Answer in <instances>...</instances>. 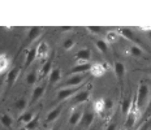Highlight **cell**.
<instances>
[{"label":"cell","mask_w":151,"mask_h":130,"mask_svg":"<svg viewBox=\"0 0 151 130\" xmlns=\"http://www.w3.org/2000/svg\"><path fill=\"white\" fill-rule=\"evenodd\" d=\"M26 107H27V100L25 98H20L18 100L14 101V108L17 111H20V112H24L26 109Z\"/></svg>","instance_id":"28"},{"label":"cell","mask_w":151,"mask_h":130,"mask_svg":"<svg viewBox=\"0 0 151 130\" xmlns=\"http://www.w3.org/2000/svg\"><path fill=\"white\" fill-rule=\"evenodd\" d=\"M74 57L77 59L81 64H82V62H89V60L91 59V51L87 48V47L86 48H81V50L77 51Z\"/></svg>","instance_id":"16"},{"label":"cell","mask_w":151,"mask_h":130,"mask_svg":"<svg viewBox=\"0 0 151 130\" xmlns=\"http://www.w3.org/2000/svg\"><path fill=\"white\" fill-rule=\"evenodd\" d=\"M133 101H134V99H133L132 96H128V98H125V99L122 100V103H121V113H122V115H124L125 117H127L129 111H130Z\"/></svg>","instance_id":"21"},{"label":"cell","mask_w":151,"mask_h":130,"mask_svg":"<svg viewBox=\"0 0 151 130\" xmlns=\"http://www.w3.org/2000/svg\"><path fill=\"white\" fill-rule=\"evenodd\" d=\"M42 27L40 26H33L30 27L29 33H27V37H26V44H30L33 43L34 40H37L38 38L42 35Z\"/></svg>","instance_id":"15"},{"label":"cell","mask_w":151,"mask_h":130,"mask_svg":"<svg viewBox=\"0 0 151 130\" xmlns=\"http://www.w3.org/2000/svg\"><path fill=\"white\" fill-rule=\"evenodd\" d=\"M20 73H21V69L20 68H13L12 70L8 72L7 74V80H5V82H7V87L11 88L13 87V85L16 83V81L18 80V77H20Z\"/></svg>","instance_id":"11"},{"label":"cell","mask_w":151,"mask_h":130,"mask_svg":"<svg viewBox=\"0 0 151 130\" xmlns=\"http://www.w3.org/2000/svg\"><path fill=\"white\" fill-rule=\"evenodd\" d=\"M38 125H39V115H35V116H34V119L31 120L30 122H27L24 128L27 129V130H37Z\"/></svg>","instance_id":"29"},{"label":"cell","mask_w":151,"mask_h":130,"mask_svg":"<svg viewBox=\"0 0 151 130\" xmlns=\"http://www.w3.org/2000/svg\"><path fill=\"white\" fill-rule=\"evenodd\" d=\"M21 130H27V129H25V128H22V129H21Z\"/></svg>","instance_id":"43"},{"label":"cell","mask_w":151,"mask_h":130,"mask_svg":"<svg viewBox=\"0 0 151 130\" xmlns=\"http://www.w3.org/2000/svg\"><path fill=\"white\" fill-rule=\"evenodd\" d=\"M83 87L82 86H78V87H65V88H59L58 90V95H56V101L58 103H64L65 100L72 99L78 91H81Z\"/></svg>","instance_id":"2"},{"label":"cell","mask_w":151,"mask_h":130,"mask_svg":"<svg viewBox=\"0 0 151 130\" xmlns=\"http://www.w3.org/2000/svg\"><path fill=\"white\" fill-rule=\"evenodd\" d=\"M90 130H94V129H90Z\"/></svg>","instance_id":"44"},{"label":"cell","mask_w":151,"mask_h":130,"mask_svg":"<svg viewBox=\"0 0 151 130\" xmlns=\"http://www.w3.org/2000/svg\"><path fill=\"white\" fill-rule=\"evenodd\" d=\"M149 37H150V38H151V30H150V31H149Z\"/></svg>","instance_id":"42"},{"label":"cell","mask_w":151,"mask_h":130,"mask_svg":"<svg viewBox=\"0 0 151 130\" xmlns=\"http://www.w3.org/2000/svg\"><path fill=\"white\" fill-rule=\"evenodd\" d=\"M89 98H90V91L87 90V88H82V90L78 91V93L72 98L70 103L73 107H78V106H81V104L86 103V101L89 100Z\"/></svg>","instance_id":"6"},{"label":"cell","mask_w":151,"mask_h":130,"mask_svg":"<svg viewBox=\"0 0 151 130\" xmlns=\"http://www.w3.org/2000/svg\"><path fill=\"white\" fill-rule=\"evenodd\" d=\"M106 130H117V122H115V121L111 122L108 126H107Z\"/></svg>","instance_id":"37"},{"label":"cell","mask_w":151,"mask_h":130,"mask_svg":"<svg viewBox=\"0 0 151 130\" xmlns=\"http://www.w3.org/2000/svg\"><path fill=\"white\" fill-rule=\"evenodd\" d=\"M151 91H150V86L145 82H141L139 87H138V91H137V99H136V104H137V108L139 112H142L146 108L147 103L150 100V96H151Z\"/></svg>","instance_id":"1"},{"label":"cell","mask_w":151,"mask_h":130,"mask_svg":"<svg viewBox=\"0 0 151 130\" xmlns=\"http://www.w3.org/2000/svg\"><path fill=\"white\" fill-rule=\"evenodd\" d=\"M63 109H64V103H59L55 108H52L48 112V115H47V117H46V122L47 124H51L53 121H56V120L60 117Z\"/></svg>","instance_id":"8"},{"label":"cell","mask_w":151,"mask_h":130,"mask_svg":"<svg viewBox=\"0 0 151 130\" xmlns=\"http://www.w3.org/2000/svg\"><path fill=\"white\" fill-rule=\"evenodd\" d=\"M117 37H119L117 31H108V33H107V40L106 42L107 43H115L116 40H117Z\"/></svg>","instance_id":"31"},{"label":"cell","mask_w":151,"mask_h":130,"mask_svg":"<svg viewBox=\"0 0 151 130\" xmlns=\"http://www.w3.org/2000/svg\"><path fill=\"white\" fill-rule=\"evenodd\" d=\"M107 68H108V65H106V64H95V65L91 66L90 72L93 73L94 75H96V77H102V75L106 73Z\"/></svg>","instance_id":"20"},{"label":"cell","mask_w":151,"mask_h":130,"mask_svg":"<svg viewBox=\"0 0 151 130\" xmlns=\"http://www.w3.org/2000/svg\"><path fill=\"white\" fill-rule=\"evenodd\" d=\"M138 120H139V111H138L136 100H134L133 104H132L130 111L128 112L127 117H125V128L127 129H133Z\"/></svg>","instance_id":"3"},{"label":"cell","mask_w":151,"mask_h":130,"mask_svg":"<svg viewBox=\"0 0 151 130\" xmlns=\"http://www.w3.org/2000/svg\"><path fill=\"white\" fill-rule=\"evenodd\" d=\"M112 107H113V101H112L111 99L104 100V111H106V109H111Z\"/></svg>","instance_id":"36"},{"label":"cell","mask_w":151,"mask_h":130,"mask_svg":"<svg viewBox=\"0 0 151 130\" xmlns=\"http://www.w3.org/2000/svg\"><path fill=\"white\" fill-rule=\"evenodd\" d=\"M60 29H61L63 31H69V30L73 29V26H63V27H60Z\"/></svg>","instance_id":"39"},{"label":"cell","mask_w":151,"mask_h":130,"mask_svg":"<svg viewBox=\"0 0 151 130\" xmlns=\"http://www.w3.org/2000/svg\"><path fill=\"white\" fill-rule=\"evenodd\" d=\"M0 124H1L4 128H12V125H13V119H12V116L9 115V113H3L1 116H0Z\"/></svg>","instance_id":"22"},{"label":"cell","mask_w":151,"mask_h":130,"mask_svg":"<svg viewBox=\"0 0 151 130\" xmlns=\"http://www.w3.org/2000/svg\"><path fill=\"white\" fill-rule=\"evenodd\" d=\"M61 75H63V73L60 68H52V70L48 75V86L52 87L56 83H59V81L61 80Z\"/></svg>","instance_id":"14"},{"label":"cell","mask_w":151,"mask_h":130,"mask_svg":"<svg viewBox=\"0 0 151 130\" xmlns=\"http://www.w3.org/2000/svg\"><path fill=\"white\" fill-rule=\"evenodd\" d=\"M129 52H130V55L134 56V57H142L143 56V50L138 46H134V44H132V46L129 47Z\"/></svg>","instance_id":"27"},{"label":"cell","mask_w":151,"mask_h":130,"mask_svg":"<svg viewBox=\"0 0 151 130\" xmlns=\"http://www.w3.org/2000/svg\"><path fill=\"white\" fill-rule=\"evenodd\" d=\"M45 91H46V85H38L33 88V93H31V96H30V103L34 104L37 103L40 98L45 95Z\"/></svg>","instance_id":"13"},{"label":"cell","mask_w":151,"mask_h":130,"mask_svg":"<svg viewBox=\"0 0 151 130\" xmlns=\"http://www.w3.org/2000/svg\"><path fill=\"white\" fill-rule=\"evenodd\" d=\"M48 52H50V47L47 44V42H40L37 47V59H39V60L46 59Z\"/></svg>","instance_id":"17"},{"label":"cell","mask_w":151,"mask_h":130,"mask_svg":"<svg viewBox=\"0 0 151 130\" xmlns=\"http://www.w3.org/2000/svg\"><path fill=\"white\" fill-rule=\"evenodd\" d=\"M82 115H83V107L81 106L80 108L74 109L73 112H72V115L69 116V125L70 126H77L78 124H80L81 119H82Z\"/></svg>","instance_id":"12"},{"label":"cell","mask_w":151,"mask_h":130,"mask_svg":"<svg viewBox=\"0 0 151 130\" xmlns=\"http://www.w3.org/2000/svg\"><path fill=\"white\" fill-rule=\"evenodd\" d=\"M86 81V74H74V75H69L63 83L60 85L59 88H65V87H78L82 86Z\"/></svg>","instance_id":"4"},{"label":"cell","mask_w":151,"mask_h":130,"mask_svg":"<svg viewBox=\"0 0 151 130\" xmlns=\"http://www.w3.org/2000/svg\"><path fill=\"white\" fill-rule=\"evenodd\" d=\"M150 128H151V119H149V120H146V121L143 122V125L141 126L138 130H150Z\"/></svg>","instance_id":"35"},{"label":"cell","mask_w":151,"mask_h":130,"mask_svg":"<svg viewBox=\"0 0 151 130\" xmlns=\"http://www.w3.org/2000/svg\"><path fill=\"white\" fill-rule=\"evenodd\" d=\"M95 47L103 53V55H107V52H108V43H107L106 40H103V39L95 40Z\"/></svg>","instance_id":"26"},{"label":"cell","mask_w":151,"mask_h":130,"mask_svg":"<svg viewBox=\"0 0 151 130\" xmlns=\"http://www.w3.org/2000/svg\"><path fill=\"white\" fill-rule=\"evenodd\" d=\"M74 46H76V42L72 39V38H68V39H65L64 43H63V48H64L65 51H70Z\"/></svg>","instance_id":"30"},{"label":"cell","mask_w":151,"mask_h":130,"mask_svg":"<svg viewBox=\"0 0 151 130\" xmlns=\"http://www.w3.org/2000/svg\"><path fill=\"white\" fill-rule=\"evenodd\" d=\"M33 119H34V111H26V112H24L22 115L20 116V119H18V122L25 124V125H26V124L30 122Z\"/></svg>","instance_id":"25"},{"label":"cell","mask_w":151,"mask_h":130,"mask_svg":"<svg viewBox=\"0 0 151 130\" xmlns=\"http://www.w3.org/2000/svg\"><path fill=\"white\" fill-rule=\"evenodd\" d=\"M139 29H141V30H143V31H147V33H149V31L151 30V26H139Z\"/></svg>","instance_id":"38"},{"label":"cell","mask_w":151,"mask_h":130,"mask_svg":"<svg viewBox=\"0 0 151 130\" xmlns=\"http://www.w3.org/2000/svg\"><path fill=\"white\" fill-rule=\"evenodd\" d=\"M119 34H120L121 37H124L125 39H128V40H130L132 43L134 44V46H138V47H141L142 50H145V46H143V43L141 42L138 38L134 35V33L130 29H128V27H120L119 29Z\"/></svg>","instance_id":"5"},{"label":"cell","mask_w":151,"mask_h":130,"mask_svg":"<svg viewBox=\"0 0 151 130\" xmlns=\"http://www.w3.org/2000/svg\"><path fill=\"white\" fill-rule=\"evenodd\" d=\"M94 108H95V111H94V112L102 113L103 111H104V100H98L95 104H94Z\"/></svg>","instance_id":"33"},{"label":"cell","mask_w":151,"mask_h":130,"mask_svg":"<svg viewBox=\"0 0 151 130\" xmlns=\"http://www.w3.org/2000/svg\"><path fill=\"white\" fill-rule=\"evenodd\" d=\"M147 72H149V73H150V74H151V66H150V68H149V69H147Z\"/></svg>","instance_id":"40"},{"label":"cell","mask_w":151,"mask_h":130,"mask_svg":"<svg viewBox=\"0 0 151 130\" xmlns=\"http://www.w3.org/2000/svg\"><path fill=\"white\" fill-rule=\"evenodd\" d=\"M9 68V59L7 55H4V53H1L0 55V74H3V73H5L8 70Z\"/></svg>","instance_id":"24"},{"label":"cell","mask_w":151,"mask_h":130,"mask_svg":"<svg viewBox=\"0 0 151 130\" xmlns=\"http://www.w3.org/2000/svg\"><path fill=\"white\" fill-rule=\"evenodd\" d=\"M50 130H59L58 128H52V129H50Z\"/></svg>","instance_id":"41"},{"label":"cell","mask_w":151,"mask_h":130,"mask_svg":"<svg viewBox=\"0 0 151 130\" xmlns=\"http://www.w3.org/2000/svg\"><path fill=\"white\" fill-rule=\"evenodd\" d=\"M113 72H115V75L117 78L119 83H120V88L122 90L124 87V77H125V65L122 64L121 61H115L113 62Z\"/></svg>","instance_id":"7"},{"label":"cell","mask_w":151,"mask_h":130,"mask_svg":"<svg viewBox=\"0 0 151 130\" xmlns=\"http://www.w3.org/2000/svg\"><path fill=\"white\" fill-rule=\"evenodd\" d=\"M38 78H39L38 70H31L27 73V75H26V83L29 85V86H34L38 82Z\"/></svg>","instance_id":"23"},{"label":"cell","mask_w":151,"mask_h":130,"mask_svg":"<svg viewBox=\"0 0 151 130\" xmlns=\"http://www.w3.org/2000/svg\"><path fill=\"white\" fill-rule=\"evenodd\" d=\"M34 60H37V47L35 48H30L26 53V57H25L24 62V69H27L29 66L34 62Z\"/></svg>","instance_id":"18"},{"label":"cell","mask_w":151,"mask_h":130,"mask_svg":"<svg viewBox=\"0 0 151 130\" xmlns=\"http://www.w3.org/2000/svg\"><path fill=\"white\" fill-rule=\"evenodd\" d=\"M149 119H151V96H150V100H149V103H147L146 108H145L143 117H142V120H145V121Z\"/></svg>","instance_id":"32"},{"label":"cell","mask_w":151,"mask_h":130,"mask_svg":"<svg viewBox=\"0 0 151 130\" xmlns=\"http://www.w3.org/2000/svg\"><path fill=\"white\" fill-rule=\"evenodd\" d=\"M51 70H52V59H48L46 62H43L42 68H40V70L38 73H39L40 78H46V77H48L50 75Z\"/></svg>","instance_id":"19"},{"label":"cell","mask_w":151,"mask_h":130,"mask_svg":"<svg viewBox=\"0 0 151 130\" xmlns=\"http://www.w3.org/2000/svg\"><path fill=\"white\" fill-rule=\"evenodd\" d=\"M94 117H95V113L94 111H83V115H82V119L78 125L83 129H89L91 126V124L94 122Z\"/></svg>","instance_id":"9"},{"label":"cell","mask_w":151,"mask_h":130,"mask_svg":"<svg viewBox=\"0 0 151 130\" xmlns=\"http://www.w3.org/2000/svg\"><path fill=\"white\" fill-rule=\"evenodd\" d=\"M86 29L89 30L91 34H100L103 31V27L102 26H87Z\"/></svg>","instance_id":"34"},{"label":"cell","mask_w":151,"mask_h":130,"mask_svg":"<svg viewBox=\"0 0 151 130\" xmlns=\"http://www.w3.org/2000/svg\"><path fill=\"white\" fill-rule=\"evenodd\" d=\"M91 65L90 62H82V64H77L74 66H72L70 69H69L68 74L69 75H74V74H85L86 72H90L91 69Z\"/></svg>","instance_id":"10"}]
</instances>
